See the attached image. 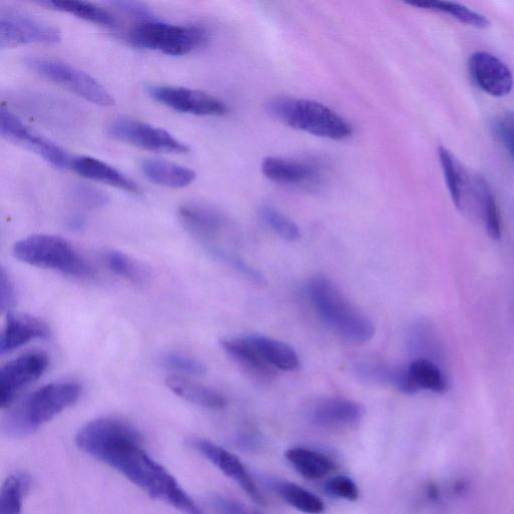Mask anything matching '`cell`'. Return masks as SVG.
<instances>
[{"label": "cell", "instance_id": "6da1fadb", "mask_svg": "<svg viewBox=\"0 0 514 514\" xmlns=\"http://www.w3.org/2000/svg\"><path fill=\"white\" fill-rule=\"evenodd\" d=\"M141 433L115 417L93 420L76 436L80 450L114 468L154 499L183 514H203L177 480L143 449Z\"/></svg>", "mask_w": 514, "mask_h": 514}, {"label": "cell", "instance_id": "7a4b0ae2", "mask_svg": "<svg viewBox=\"0 0 514 514\" xmlns=\"http://www.w3.org/2000/svg\"><path fill=\"white\" fill-rule=\"evenodd\" d=\"M307 292L319 317L341 338L353 344L372 340L374 323L350 303L330 279L323 276L312 278Z\"/></svg>", "mask_w": 514, "mask_h": 514}, {"label": "cell", "instance_id": "3957f363", "mask_svg": "<svg viewBox=\"0 0 514 514\" xmlns=\"http://www.w3.org/2000/svg\"><path fill=\"white\" fill-rule=\"evenodd\" d=\"M82 395L76 382L46 385L29 395L6 416L3 432L11 437H26L39 430L64 410L75 405Z\"/></svg>", "mask_w": 514, "mask_h": 514}, {"label": "cell", "instance_id": "277c9868", "mask_svg": "<svg viewBox=\"0 0 514 514\" xmlns=\"http://www.w3.org/2000/svg\"><path fill=\"white\" fill-rule=\"evenodd\" d=\"M267 109L285 125L314 136L341 141L353 133L345 119L319 102L280 97L271 100Z\"/></svg>", "mask_w": 514, "mask_h": 514}, {"label": "cell", "instance_id": "5b68a950", "mask_svg": "<svg viewBox=\"0 0 514 514\" xmlns=\"http://www.w3.org/2000/svg\"><path fill=\"white\" fill-rule=\"evenodd\" d=\"M16 259L27 265L59 272L63 275L91 278L93 269L65 239L49 234H35L18 241L14 246Z\"/></svg>", "mask_w": 514, "mask_h": 514}, {"label": "cell", "instance_id": "8992f818", "mask_svg": "<svg viewBox=\"0 0 514 514\" xmlns=\"http://www.w3.org/2000/svg\"><path fill=\"white\" fill-rule=\"evenodd\" d=\"M209 40L207 30L198 26H177L159 22L140 23L128 34L136 48L180 57L204 47Z\"/></svg>", "mask_w": 514, "mask_h": 514}, {"label": "cell", "instance_id": "52a82bcc", "mask_svg": "<svg viewBox=\"0 0 514 514\" xmlns=\"http://www.w3.org/2000/svg\"><path fill=\"white\" fill-rule=\"evenodd\" d=\"M25 65L37 75L69 90L88 102L104 107L115 105L114 97L102 84L75 67L41 57L27 58Z\"/></svg>", "mask_w": 514, "mask_h": 514}, {"label": "cell", "instance_id": "ba28073f", "mask_svg": "<svg viewBox=\"0 0 514 514\" xmlns=\"http://www.w3.org/2000/svg\"><path fill=\"white\" fill-rule=\"evenodd\" d=\"M116 140L152 152L186 154L190 148L164 129L132 119L118 118L108 127Z\"/></svg>", "mask_w": 514, "mask_h": 514}, {"label": "cell", "instance_id": "9c48e42d", "mask_svg": "<svg viewBox=\"0 0 514 514\" xmlns=\"http://www.w3.org/2000/svg\"><path fill=\"white\" fill-rule=\"evenodd\" d=\"M0 131H2L4 138L38 154L51 165L63 170L72 168L74 156L53 141L29 128L5 108L0 113Z\"/></svg>", "mask_w": 514, "mask_h": 514}, {"label": "cell", "instance_id": "30bf717a", "mask_svg": "<svg viewBox=\"0 0 514 514\" xmlns=\"http://www.w3.org/2000/svg\"><path fill=\"white\" fill-rule=\"evenodd\" d=\"M61 33L55 27L16 11L0 12V48L14 49L30 44L56 45Z\"/></svg>", "mask_w": 514, "mask_h": 514}, {"label": "cell", "instance_id": "8fae6325", "mask_svg": "<svg viewBox=\"0 0 514 514\" xmlns=\"http://www.w3.org/2000/svg\"><path fill=\"white\" fill-rule=\"evenodd\" d=\"M50 364L49 357L41 351L30 352L10 361L0 371V405L11 407L19 393L40 379Z\"/></svg>", "mask_w": 514, "mask_h": 514}, {"label": "cell", "instance_id": "7c38bea8", "mask_svg": "<svg viewBox=\"0 0 514 514\" xmlns=\"http://www.w3.org/2000/svg\"><path fill=\"white\" fill-rule=\"evenodd\" d=\"M147 94L175 111L202 117H219L228 112L226 104L204 92L182 87L151 85Z\"/></svg>", "mask_w": 514, "mask_h": 514}, {"label": "cell", "instance_id": "4fadbf2b", "mask_svg": "<svg viewBox=\"0 0 514 514\" xmlns=\"http://www.w3.org/2000/svg\"><path fill=\"white\" fill-rule=\"evenodd\" d=\"M189 445L234 480L255 502L264 503V497L249 472L237 456L203 438H192Z\"/></svg>", "mask_w": 514, "mask_h": 514}, {"label": "cell", "instance_id": "5bb4252c", "mask_svg": "<svg viewBox=\"0 0 514 514\" xmlns=\"http://www.w3.org/2000/svg\"><path fill=\"white\" fill-rule=\"evenodd\" d=\"M468 68L475 84L488 95L501 98L512 91V73L496 56L476 52L469 58Z\"/></svg>", "mask_w": 514, "mask_h": 514}, {"label": "cell", "instance_id": "9a60e30c", "mask_svg": "<svg viewBox=\"0 0 514 514\" xmlns=\"http://www.w3.org/2000/svg\"><path fill=\"white\" fill-rule=\"evenodd\" d=\"M51 330L48 324L28 314H8L2 339L0 354L6 355L34 340L49 338Z\"/></svg>", "mask_w": 514, "mask_h": 514}, {"label": "cell", "instance_id": "2e32d148", "mask_svg": "<svg viewBox=\"0 0 514 514\" xmlns=\"http://www.w3.org/2000/svg\"><path fill=\"white\" fill-rule=\"evenodd\" d=\"M71 170L85 178L107 184L128 193L136 195L141 193L138 184L130 177L111 165L92 157H74Z\"/></svg>", "mask_w": 514, "mask_h": 514}, {"label": "cell", "instance_id": "e0dca14e", "mask_svg": "<svg viewBox=\"0 0 514 514\" xmlns=\"http://www.w3.org/2000/svg\"><path fill=\"white\" fill-rule=\"evenodd\" d=\"M262 170L267 178L284 185L311 183L319 176V168L312 163L280 157L266 158Z\"/></svg>", "mask_w": 514, "mask_h": 514}, {"label": "cell", "instance_id": "ac0fdd59", "mask_svg": "<svg viewBox=\"0 0 514 514\" xmlns=\"http://www.w3.org/2000/svg\"><path fill=\"white\" fill-rule=\"evenodd\" d=\"M178 216L188 232L205 241L214 239L226 227V220L219 212L196 204L181 206Z\"/></svg>", "mask_w": 514, "mask_h": 514}, {"label": "cell", "instance_id": "d6986e66", "mask_svg": "<svg viewBox=\"0 0 514 514\" xmlns=\"http://www.w3.org/2000/svg\"><path fill=\"white\" fill-rule=\"evenodd\" d=\"M365 414L363 405L347 399H328L320 402L311 413L314 424L333 428L352 426Z\"/></svg>", "mask_w": 514, "mask_h": 514}, {"label": "cell", "instance_id": "ffe728a7", "mask_svg": "<svg viewBox=\"0 0 514 514\" xmlns=\"http://www.w3.org/2000/svg\"><path fill=\"white\" fill-rule=\"evenodd\" d=\"M141 170L151 182L173 189L187 187L196 179L190 168L160 159L144 160Z\"/></svg>", "mask_w": 514, "mask_h": 514}, {"label": "cell", "instance_id": "44dd1931", "mask_svg": "<svg viewBox=\"0 0 514 514\" xmlns=\"http://www.w3.org/2000/svg\"><path fill=\"white\" fill-rule=\"evenodd\" d=\"M165 383L175 395L200 407L220 410L227 405L223 395L186 377L172 375Z\"/></svg>", "mask_w": 514, "mask_h": 514}, {"label": "cell", "instance_id": "7402d4cb", "mask_svg": "<svg viewBox=\"0 0 514 514\" xmlns=\"http://www.w3.org/2000/svg\"><path fill=\"white\" fill-rule=\"evenodd\" d=\"M257 352L275 370L297 372L301 368L300 357L289 345L261 335H247Z\"/></svg>", "mask_w": 514, "mask_h": 514}, {"label": "cell", "instance_id": "603a6c76", "mask_svg": "<svg viewBox=\"0 0 514 514\" xmlns=\"http://www.w3.org/2000/svg\"><path fill=\"white\" fill-rule=\"evenodd\" d=\"M222 349L247 370L263 377H272L276 370L257 352L247 335L225 338L220 341Z\"/></svg>", "mask_w": 514, "mask_h": 514}, {"label": "cell", "instance_id": "cb8c5ba5", "mask_svg": "<svg viewBox=\"0 0 514 514\" xmlns=\"http://www.w3.org/2000/svg\"><path fill=\"white\" fill-rule=\"evenodd\" d=\"M38 5L48 10L75 16L104 28L115 29L118 27V20L114 15L89 3L76 2V0H46V2H39Z\"/></svg>", "mask_w": 514, "mask_h": 514}, {"label": "cell", "instance_id": "d4e9b609", "mask_svg": "<svg viewBox=\"0 0 514 514\" xmlns=\"http://www.w3.org/2000/svg\"><path fill=\"white\" fill-rule=\"evenodd\" d=\"M407 368L411 395L422 390L436 394L448 391V381L434 362L416 359Z\"/></svg>", "mask_w": 514, "mask_h": 514}, {"label": "cell", "instance_id": "484cf974", "mask_svg": "<svg viewBox=\"0 0 514 514\" xmlns=\"http://www.w3.org/2000/svg\"><path fill=\"white\" fill-rule=\"evenodd\" d=\"M286 457L302 476L311 480L321 479L335 468L331 457L309 448H291L286 452Z\"/></svg>", "mask_w": 514, "mask_h": 514}, {"label": "cell", "instance_id": "4316f807", "mask_svg": "<svg viewBox=\"0 0 514 514\" xmlns=\"http://www.w3.org/2000/svg\"><path fill=\"white\" fill-rule=\"evenodd\" d=\"M409 5L451 16L460 23L477 29H486L490 26L483 15L456 3L443 2V0H417Z\"/></svg>", "mask_w": 514, "mask_h": 514}, {"label": "cell", "instance_id": "83f0119b", "mask_svg": "<svg viewBox=\"0 0 514 514\" xmlns=\"http://www.w3.org/2000/svg\"><path fill=\"white\" fill-rule=\"evenodd\" d=\"M30 485L31 479L26 473L10 475L0 491V514H22L23 501Z\"/></svg>", "mask_w": 514, "mask_h": 514}, {"label": "cell", "instance_id": "f1b7e54d", "mask_svg": "<svg viewBox=\"0 0 514 514\" xmlns=\"http://www.w3.org/2000/svg\"><path fill=\"white\" fill-rule=\"evenodd\" d=\"M274 488L290 505L304 513L321 514L325 511V504L317 495L295 483L276 481Z\"/></svg>", "mask_w": 514, "mask_h": 514}, {"label": "cell", "instance_id": "f546056e", "mask_svg": "<svg viewBox=\"0 0 514 514\" xmlns=\"http://www.w3.org/2000/svg\"><path fill=\"white\" fill-rule=\"evenodd\" d=\"M475 190L481 209L483 210L487 233L492 239L499 240L502 233L501 218L491 188L483 178H477L475 181Z\"/></svg>", "mask_w": 514, "mask_h": 514}, {"label": "cell", "instance_id": "4dcf8cb0", "mask_svg": "<svg viewBox=\"0 0 514 514\" xmlns=\"http://www.w3.org/2000/svg\"><path fill=\"white\" fill-rule=\"evenodd\" d=\"M105 261L108 268L116 276L123 278L136 286L146 284L148 280L147 273L127 254L116 250H110L105 254Z\"/></svg>", "mask_w": 514, "mask_h": 514}, {"label": "cell", "instance_id": "1f68e13d", "mask_svg": "<svg viewBox=\"0 0 514 514\" xmlns=\"http://www.w3.org/2000/svg\"><path fill=\"white\" fill-rule=\"evenodd\" d=\"M208 252L214 257L215 260L233 269L240 276L246 279L251 285L261 288L267 285L265 276L260 271H257L252 266L247 264L238 255L213 245L208 246Z\"/></svg>", "mask_w": 514, "mask_h": 514}, {"label": "cell", "instance_id": "d6a6232c", "mask_svg": "<svg viewBox=\"0 0 514 514\" xmlns=\"http://www.w3.org/2000/svg\"><path fill=\"white\" fill-rule=\"evenodd\" d=\"M438 156L453 203L458 209H461L464 193L463 173L447 149L439 147Z\"/></svg>", "mask_w": 514, "mask_h": 514}, {"label": "cell", "instance_id": "836d02e7", "mask_svg": "<svg viewBox=\"0 0 514 514\" xmlns=\"http://www.w3.org/2000/svg\"><path fill=\"white\" fill-rule=\"evenodd\" d=\"M264 222L278 235L287 241H296L301 237L299 226L288 216L274 207L265 206L261 209Z\"/></svg>", "mask_w": 514, "mask_h": 514}, {"label": "cell", "instance_id": "e575fe53", "mask_svg": "<svg viewBox=\"0 0 514 514\" xmlns=\"http://www.w3.org/2000/svg\"><path fill=\"white\" fill-rule=\"evenodd\" d=\"M430 334H432L431 329L428 325L421 322L412 325L410 328L408 333V346L413 354L419 355L417 359L431 361L430 352L433 350V347L435 348V341Z\"/></svg>", "mask_w": 514, "mask_h": 514}, {"label": "cell", "instance_id": "d590c367", "mask_svg": "<svg viewBox=\"0 0 514 514\" xmlns=\"http://www.w3.org/2000/svg\"><path fill=\"white\" fill-rule=\"evenodd\" d=\"M160 363L168 370L187 375L201 376L207 372L205 365L200 361L176 352L163 354Z\"/></svg>", "mask_w": 514, "mask_h": 514}, {"label": "cell", "instance_id": "8d00e7d4", "mask_svg": "<svg viewBox=\"0 0 514 514\" xmlns=\"http://www.w3.org/2000/svg\"><path fill=\"white\" fill-rule=\"evenodd\" d=\"M396 369L373 362H359L354 366V373L358 379L367 383L393 385Z\"/></svg>", "mask_w": 514, "mask_h": 514}, {"label": "cell", "instance_id": "74e56055", "mask_svg": "<svg viewBox=\"0 0 514 514\" xmlns=\"http://www.w3.org/2000/svg\"><path fill=\"white\" fill-rule=\"evenodd\" d=\"M71 195L77 203L93 209L103 208L109 202L103 191L87 184H75L71 189Z\"/></svg>", "mask_w": 514, "mask_h": 514}, {"label": "cell", "instance_id": "f35d334b", "mask_svg": "<svg viewBox=\"0 0 514 514\" xmlns=\"http://www.w3.org/2000/svg\"><path fill=\"white\" fill-rule=\"evenodd\" d=\"M324 488L331 496L348 501H355L359 497V489L356 483L347 476H336L328 480Z\"/></svg>", "mask_w": 514, "mask_h": 514}, {"label": "cell", "instance_id": "ab89813d", "mask_svg": "<svg viewBox=\"0 0 514 514\" xmlns=\"http://www.w3.org/2000/svg\"><path fill=\"white\" fill-rule=\"evenodd\" d=\"M494 132L514 161V112L499 116L494 122Z\"/></svg>", "mask_w": 514, "mask_h": 514}, {"label": "cell", "instance_id": "60d3db41", "mask_svg": "<svg viewBox=\"0 0 514 514\" xmlns=\"http://www.w3.org/2000/svg\"><path fill=\"white\" fill-rule=\"evenodd\" d=\"M209 505L215 514H264L239 501L218 495L209 498Z\"/></svg>", "mask_w": 514, "mask_h": 514}, {"label": "cell", "instance_id": "b9f144b4", "mask_svg": "<svg viewBox=\"0 0 514 514\" xmlns=\"http://www.w3.org/2000/svg\"><path fill=\"white\" fill-rule=\"evenodd\" d=\"M111 5L131 18L141 21V23L156 20L151 9L143 3L119 0V2H113Z\"/></svg>", "mask_w": 514, "mask_h": 514}, {"label": "cell", "instance_id": "7bdbcfd3", "mask_svg": "<svg viewBox=\"0 0 514 514\" xmlns=\"http://www.w3.org/2000/svg\"><path fill=\"white\" fill-rule=\"evenodd\" d=\"M17 303V293L14 282L10 275L2 268L0 272V307L3 312H8L14 309Z\"/></svg>", "mask_w": 514, "mask_h": 514}, {"label": "cell", "instance_id": "ee69618b", "mask_svg": "<svg viewBox=\"0 0 514 514\" xmlns=\"http://www.w3.org/2000/svg\"><path fill=\"white\" fill-rule=\"evenodd\" d=\"M67 227L71 231H75V232L82 231L86 227V219L81 215L72 216L67 221Z\"/></svg>", "mask_w": 514, "mask_h": 514}]
</instances>
